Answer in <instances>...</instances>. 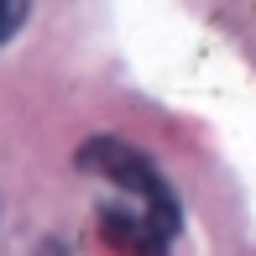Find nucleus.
Returning <instances> with one entry per match:
<instances>
[{
  "label": "nucleus",
  "mask_w": 256,
  "mask_h": 256,
  "mask_svg": "<svg viewBox=\"0 0 256 256\" xmlns=\"http://www.w3.org/2000/svg\"><path fill=\"white\" fill-rule=\"evenodd\" d=\"M78 168L94 172V178H104L110 188H120L126 204L146 209V214L157 220V225H168L172 236H178V194H172V183L157 172V162L146 152H136L131 142H120V136H94V142L78 146Z\"/></svg>",
  "instance_id": "obj_1"
},
{
  "label": "nucleus",
  "mask_w": 256,
  "mask_h": 256,
  "mask_svg": "<svg viewBox=\"0 0 256 256\" xmlns=\"http://www.w3.org/2000/svg\"><path fill=\"white\" fill-rule=\"evenodd\" d=\"M26 10H32V0H0V48L26 26Z\"/></svg>",
  "instance_id": "obj_2"
}]
</instances>
